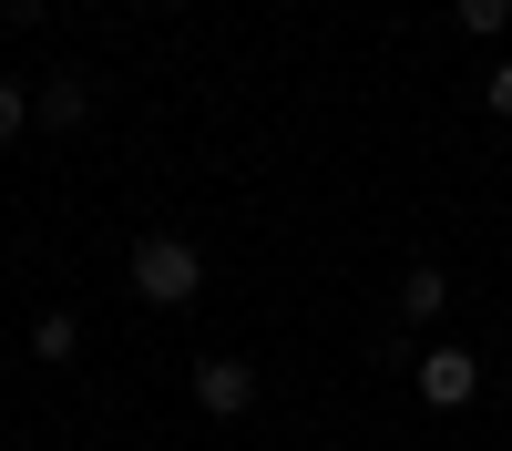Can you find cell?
<instances>
[{"instance_id":"cell-1","label":"cell","mask_w":512,"mask_h":451,"mask_svg":"<svg viewBox=\"0 0 512 451\" xmlns=\"http://www.w3.org/2000/svg\"><path fill=\"white\" fill-rule=\"evenodd\" d=\"M123 277H134V298H144V308H185L195 287H205V257H195L185 236H144L134 257H123Z\"/></svg>"},{"instance_id":"cell-2","label":"cell","mask_w":512,"mask_h":451,"mask_svg":"<svg viewBox=\"0 0 512 451\" xmlns=\"http://www.w3.org/2000/svg\"><path fill=\"white\" fill-rule=\"evenodd\" d=\"M472 390H482V359L461 349V339H441V349H420V400H431V410H461Z\"/></svg>"},{"instance_id":"cell-3","label":"cell","mask_w":512,"mask_h":451,"mask_svg":"<svg viewBox=\"0 0 512 451\" xmlns=\"http://www.w3.org/2000/svg\"><path fill=\"white\" fill-rule=\"evenodd\" d=\"M195 410L205 421H246L256 410V369L246 359H195Z\"/></svg>"},{"instance_id":"cell-4","label":"cell","mask_w":512,"mask_h":451,"mask_svg":"<svg viewBox=\"0 0 512 451\" xmlns=\"http://www.w3.org/2000/svg\"><path fill=\"white\" fill-rule=\"evenodd\" d=\"M31 123H41V134H82V123H93V82H82V72H52V82L31 93Z\"/></svg>"},{"instance_id":"cell-5","label":"cell","mask_w":512,"mask_h":451,"mask_svg":"<svg viewBox=\"0 0 512 451\" xmlns=\"http://www.w3.org/2000/svg\"><path fill=\"white\" fill-rule=\"evenodd\" d=\"M451 308V277L431 267V257H420V267H400V318H441Z\"/></svg>"},{"instance_id":"cell-6","label":"cell","mask_w":512,"mask_h":451,"mask_svg":"<svg viewBox=\"0 0 512 451\" xmlns=\"http://www.w3.org/2000/svg\"><path fill=\"white\" fill-rule=\"evenodd\" d=\"M72 349H82V318L72 308H41L31 318V359H72Z\"/></svg>"},{"instance_id":"cell-7","label":"cell","mask_w":512,"mask_h":451,"mask_svg":"<svg viewBox=\"0 0 512 451\" xmlns=\"http://www.w3.org/2000/svg\"><path fill=\"white\" fill-rule=\"evenodd\" d=\"M451 21L472 41H492V31H512V0H451Z\"/></svg>"},{"instance_id":"cell-8","label":"cell","mask_w":512,"mask_h":451,"mask_svg":"<svg viewBox=\"0 0 512 451\" xmlns=\"http://www.w3.org/2000/svg\"><path fill=\"white\" fill-rule=\"evenodd\" d=\"M21 123H31V93H21V82H11V72H0V144H11V134H21Z\"/></svg>"},{"instance_id":"cell-9","label":"cell","mask_w":512,"mask_h":451,"mask_svg":"<svg viewBox=\"0 0 512 451\" xmlns=\"http://www.w3.org/2000/svg\"><path fill=\"white\" fill-rule=\"evenodd\" d=\"M482 103H492V113L512 123V62H492V82H482Z\"/></svg>"},{"instance_id":"cell-10","label":"cell","mask_w":512,"mask_h":451,"mask_svg":"<svg viewBox=\"0 0 512 451\" xmlns=\"http://www.w3.org/2000/svg\"><path fill=\"white\" fill-rule=\"evenodd\" d=\"M123 11H154V0H123Z\"/></svg>"}]
</instances>
